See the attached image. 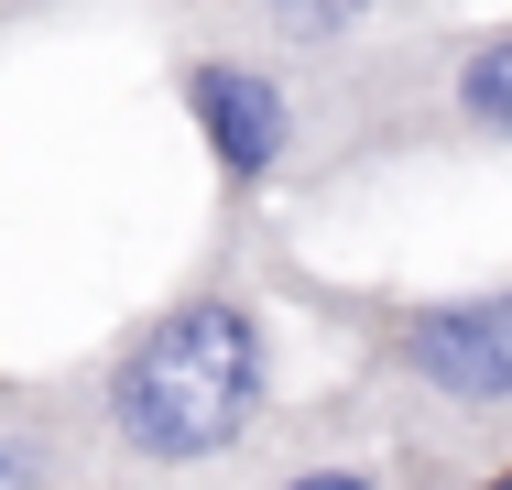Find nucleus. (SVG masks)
Instances as JSON below:
<instances>
[{
    "label": "nucleus",
    "mask_w": 512,
    "mask_h": 490,
    "mask_svg": "<svg viewBox=\"0 0 512 490\" xmlns=\"http://www.w3.org/2000/svg\"><path fill=\"white\" fill-rule=\"evenodd\" d=\"M99 490H207L284 414L273 284L240 262V229L164 305H142L88 371H66Z\"/></svg>",
    "instance_id": "nucleus-1"
},
{
    "label": "nucleus",
    "mask_w": 512,
    "mask_h": 490,
    "mask_svg": "<svg viewBox=\"0 0 512 490\" xmlns=\"http://www.w3.org/2000/svg\"><path fill=\"white\" fill-rule=\"evenodd\" d=\"M512 153V11L502 22H393L306 66V153L284 196H338L393 164Z\"/></svg>",
    "instance_id": "nucleus-2"
},
{
    "label": "nucleus",
    "mask_w": 512,
    "mask_h": 490,
    "mask_svg": "<svg viewBox=\"0 0 512 490\" xmlns=\"http://www.w3.org/2000/svg\"><path fill=\"white\" fill-rule=\"evenodd\" d=\"M273 284L295 294V305H316V316L360 349V392L404 425L447 480L512 458V284L360 294V284H316L295 262H284Z\"/></svg>",
    "instance_id": "nucleus-3"
},
{
    "label": "nucleus",
    "mask_w": 512,
    "mask_h": 490,
    "mask_svg": "<svg viewBox=\"0 0 512 490\" xmlns=\"http://www.w3.org/2000/svg\"><path fill=\"white\" fill-rule=\"evenodd\" d=\"M164 77H175L186 120H197L207 164H218L229 218H251L262 196L295 186V153H306V66H284V55H262V44H229V33L175 22Z\"/></svg>",
    "instance_id": "nucleus-4"
},
{
    "label": "nucleus",
    "mask_w": 512,
    "mask_h": 490,
    "mask_svg": "<svg viewBox=\"0 0 512 490\" xmlns=\"http://www.w3.org/2000/svg\"><path fill=\"white\" fill-rule=\"evenodd\" d=\"M207 490H458V480L360 382H338V392H316V403H284L273 436L240 469H218Z\"/></svg>",
    "instance_id": "nucleus-5"
},
{
    "label": "nucleus",
    "mask_w": 512,
    "mask_h": 490,
    "mask_svg": "<svg viewBox=\"0 0 512 490\" xmlns=\"http://www.w3.org/2000/svg\"><path fill=\"white\" fill-rule=\"evenodd\" d=\"M425 11L436 0H197L186 22L197 33H229V44H262L284 66H327V55L393 33V22H425Z\"/></svg>",
    "instance_id": "nucleus-6"
},
{
    "label": "nucleus",
    "mask_w": 512,
    "mask_h": 490,
    "mask_svg": "<svg viewBox=\"0 0 512 490\" xmlns=\"http://www.w3.org/2000/svg\"><path fill=\"white\" fill-rule=\"evenodd\" d=\"M0 490H99L66 382H11L0 371Z\"/></svg>",
    "instance_id": "nucleus-7"
},
{
    "label": "nucleus",
    "mask_w": 512,
    "mask_h": 490,
    "mask_svg": "<svg viewBox=\"0 0 512 490\" xmlns=\"http://www.w3.org/2000/svg\"><path fill=\"white\" fill-rule=\"evenodd\" d=\"M458 490H512V458H491V469H469Z\"/></svg>",
    "instance_id": "nucleus-8"
}]
</instances>
